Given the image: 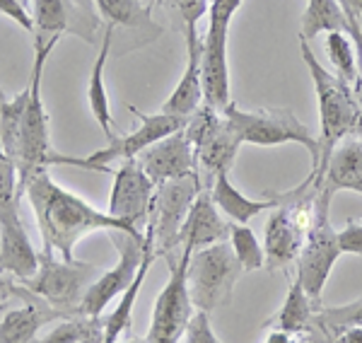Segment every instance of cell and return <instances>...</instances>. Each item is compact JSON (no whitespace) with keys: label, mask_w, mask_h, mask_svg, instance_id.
I'll use <instances>...</instances> for the list:
<instances>
[{"label":"cell","mask_w":362,"mask_h":343,"mask_svg":"<svg viewBox=\"0 0 362 343\" xmlns=\"http://www.w3.org/2000/svg\"><path fill=\"white\" fill-rule=\"evenodd\" d=\"M25 196L32 203L34 218H37V228L44 242L42 252L58 254L63 261H75V244L90 232L126 230L140 235V230L128 228L126 223L112 218L107 211H99L85 199H80L78 194L56 184L49 170L37 172L29 179Z\"/></svg>","instance_id":"1"},{"label":"cell","mask_w":362,"mask_h":343,"mask_svg":"<svg viewBox=\"0 0 362 343\" xmlns=\"http://www.w3.org/2000/svg\"><path fill=\"white\" fill-rule=\"evenodd\" d=\"M300 54L305 61L309 75H312L314 92H317V104H319V162L317 170L309 172V182L314 186H321L324 179L326 165H329L331 155L338 145L343 143V138H348L350 133H358L362 124V114L358 107V100L353 95V87L343 83L338 75L329 73L317 56H314L312 46L305 39H300Z\"/></svg>","instance_id":"2"},{"label":"cell","mask_w":362,"mask_h":343,"mask_svg":"<svg viewBox=\"0 0 362 343\" xmlns=\"http://www.w3.org/2000/svg\"><path fill=\"white\" fill-rule=\"evenodd\" d=\"M331 201H334V191L319 186L317 196H314L312 206V220L307 225L305 244L297 257V281L302 283L305 293L314 302H319L321 290L329 281L331 271H334L338 257H341V244H338V230L331 225Z\"/></svg>","instance_id":"3"},{"label":"cell","mask_w":362,"mask_h":343,"mask_svg":"<svg viewBox=\"0 0 362 343\" xmlns=\"http://www.w3.org/2000/svg\"><path fill=\"white\" fill-rule=\"evenodd\" d=\"M225 121L230 129L237 133V138L249 145H261V148H273V145L297 143L305 145L307 153L312 155V170H317L319 162V136L302 124L295 116L293 109L285 107H264L256 112H242L235 102L225 107Z\"/></svg>","instance_id":"4"},{"label":"cell","mask_w":362,"mask_h":343,"mask_svg":"<svg viewBox=\"0 0 362 343\" xmlns=\"http://www.w3.org/2000/svg\"><path fill=\"white\" fill-rule=\"evenodd\" d=\"M242 0H210L208 5V29L201 37V78H203V102L218 112L232 102L230 97V63H227V39L230 25Z\"/></svg>","instance_id":"5"},{"label":"cell","mask_w":362,"mask_h":343,"mask_svg":"<svg viewBox=\"0 0 362 343\" xmlns=\"http://www.w3.org/2000/svg\"><path fill=\"white\" fill-rule=\"evenodd\" d=\"M242 266L232 252L230 242H218L196 249L189 259V295L196 310L213 315L232 300L235 286L242 276Z\"/></svg>","instance_id":"6"},{"label":"cell","mask_w":362,"mask_h":343,"mask_svg":"<svg viewBox=\"0 0 362 343\" xmlns=\"http://www.w3.org/2000/svg\"><path fill=\"white\" fill-rule=\"evenodd\" d=\"M49 51H34L32 66V83H29V100L22 119V136H20V153H17V189L20 196L25 194L29 179L37 172L49 170V158L54 153L51 148V126L42 100V78L44 66L49 61Z\"/></svg>","instance_id":"7"},{"label":"cell","mask_w":362,"mask_h":343,"mask_svg":"<svg viewBox=\"0 0 362 343\" xmlns=\"http://www.w3.org/2000/svg\"><path fill=\"white\" fill-rule=\"evenodd\" d=\"M133 114L140 119V129L128 133V136H116L107 148L97 150V153H90L87 158H68V155H58L56 150L51 153L49 158V167L51 165H70V167H83V170L90 172H104V174H112V162L116 160H136L140 153L150 148V145L160 143L162 138L172 136L177 131H184L186 121L189 119H181V116L174 114H143L138 112L136 107H128Z\"/></svg>","instance_id":"8"},{"label":"cell","mask_w":362,"mask_h":343,"mask_svg":"<svg viewBox=\"0 0 362 343\" xmlns=\"http://www.w3.org/2000/svg\"><path fill=\"white\" fill-rule=\"evenodd\" d=\"M99 273L102 271L97 266L85 264V261H63L56 259L54 254L42 252L37 276L22 286L49 307H54L56 312H61L63 317H78L87 288Z\"/></svg>","instance_id":"9"},{"label":"cell","mask_w":362,"mask_h":343,"mask_svg":"<svg viewBox=\"0 0 362 343\" xmlns=\"http://www.w3.org/2000/svg\"><path fill=\"white\" fill-rule=\"evenodd\" d=\"M191 254L194 252H189V249H181L179 259H174V254H167L169 281L155 300L145 343H181V339H184L186 327H189L191 317L196 312L189 295V281H186Z\"/></svg>","instance_id":"10"},{"label":"cell","mask_w":362,"mask_h":343,"mask_svg":"<svg viewBox=\"0 0 362 343\" xmlns=\"http://www.w3.org/2000/svg\"><path fill=\"white\" fill-rule=\"evenodd\" d=\"M112 242L119 249V264L112 271H102L87 288L83 305H80V315L99 319L102 312L109 307L114 298H121L124 290L131 286L133 278L138 273V266L145 254V232H126V230H112L109 232Z\"/></svg>","instance_id":"11"},{"label":"cell","mask_w":362,"mask_h":343,"mask_svg":"<svg viewBox=\"0 0 362 343\" xmlns=\"http://www.w3.org/2000/svg\"><path fill=\"white\" fill-rule=\"evenodd\" d=\"M203 184L201 177L177 179V182H165L157 186L153 211H150L148 228L155 235V249L157 257H167L179 247V232L186 223L191 206H194L196 196L201 194Z\"/></svg>","instance_id":"12"},{"label":"cell","mask_w":362,"mask_h":343,"mask_svg":"<svg viewBox=\"0 0 362 343\" xmlns=\"http://www.w3.org/2000/svg\"><path fill=\"white\" fill-rule=\"evenodd\" d=\"M155 191L157 184L143 172L138 160H126L114 172V186L107 213L126 223L128 228L143 232L150 220V211H153Z\"/></svg>","instance_id":"13"},{"label":"cell","mask_w":362,"mask_h":343,"mask_svg":"<svg viewBox=\"0 0 362 343\" xmlns=\"http://www.w3.org/2000/svg\"><path fill=\"white\" fill-rule=\"evenodd\" d=\"M136 160H138V165L143 167V172L148 174L157 186L198 174L196 148L184 131H177V133H172V136L162 138L160 143L150 145V148L145 150V153H140Z\"/></svg>","instance_id":"14"},{"label":"cell","mask_w":362,"mask_h":343,"mask_svg":"<svg viewBox=\"0 0 362 343\" xmlns=\"http://www.w3.org/2000/svg\"><path fill=\"white\" fill-rule=\"evenodd\" d=\"M42 252L34 249L20 213L0 218V273L27 283L37 276Z\"/></svg>","instance_id":"15"},{"label":"cell","mask_w":362,"mask_h":343,"mask_svg":"<svg viewBox=\"0 0 362 343\" xmlns=\"http://www.w3.org/2000/svg\"><path fill=\"white\" fill-rule=\"evenodd\" d=\"M186 68L181 80L162 104V112L189 119L203 104V78H201V37H198V22L186 25Z\"/></svg>","instance_id":"16"},{"label":"cell","mask_w":362,"mask_h":343,"mask_svg":"<svg viewBox=\"0 0 362 343\" xmlns=\"http://www.w3.org/2000/svg\"><path fill=\"white\" fill-rule=\"evenodd\" d=\"M227 237H230V223L223 220V213L213 203L210 189H201L186 215L184 228L179 232V249L196 252V249L210 247V244L227 242Z\"/></svg>","instance_id":"17"},{"label":"cell","mask_w":362,"mask_h":343,"mask_svg":"<svg viewBox=\"0 0 362 343\" xmlns=\"http://www.w3.org/2000/svg\"><path fill=\"white\" fill-rule=\"evenodd\" d=\"M239 145H242V141H239L237 133L230 129L225 116L220 119V124L196 145L198 177H201V184H206L203 189H210L218 174L232 170V165H235V160H237V153H239Z\"/></svg>","instance_id":"18"},{"label":"cell","mask_w":362,"mask_h":343,"mask_svg":"<svg viewBox=\"0 0 362 343\" xmlns=\"http://www.w3.org/2000/svg\"><path fill=\"white\" fill-rule=\"evenodd\" d=\"M210 196H213V203L218 206V211L237 225H249V220H254L256 215L280 206V194H273L268 199H249V196H244L230 182L227 172L215 177L213 186H210Z\"/></svg>","instance_id":"19"},{"label":"cell","mask_w":362,"mask_h":343,"mask_svg":"<svg viewBox=\"0 0 362 343\" xmlns=\"http://www.w3.org/2000/svg\"><path fill=\"white\" fill-rule=\"evenodd\" d=\"M157 259V249H155V235L153 230L145 225V254H143V261L138 266V273L133 278V283L124 290V295L119 298V305L112 310V315L104 319V343H119L124 331L131 327L133 322V307L138 302V295H140V288L145 283V276H148L150 266L153 261Z\"/></svg>","instance_id":"20"},{"label":"cell","mask_w":362,"mask_h":343,"mask_svg":"<svg viewBox=\"0 0 362 343\" xmlns=\"http://www.w3.org/2000/svg\"><path fill=\"white\" fill-rule=\"evenodd\" d=\"M66 319L61 312L49 307L44 300L34 298L17 310L5 312L0 319V343H34L37 334L49 322Z\"/></svg>","instance_id":"21"},{"label":"cell","mask_w":362,"mask_h":343,"mask_svg":"<svg viewBox=\"0 0 362 343\" xmlns=\"http://www.w3.org/2000/svg\"><path fill=\"white\" fill-rule=\"evenodd\" d=\"M112 44H114V27L107 25V29H104V37H102V44H99L97 61L90 71V80H87V104H90V112L99 124V129L104 131V138H107L109 143L119 136V133H114L112 104H109L107 85H104V68H107L109 54H112Z\"/></svg>","instance_id":"22"},{"label":"cell","mask_w":362,"mask_h":343,"mask_svg":"<svg viewBox=\"0 0 362 343\" xmlns=\"http://www.w3.org/2000/svg\"><path fill=\"white\" fill-rule=\"evenodd\" d=\"M73 0H34V51H54L70 29Z\"/></svg>","instance_id":"23"},{"label":"cell","mask_w":362,"mask_h":343,"mask_svg":"<svg viewBox=\"0 0 362 343\" xmlns=\"http://www.w3.org/2000/svg\"><path fill=\"white\" fill-rule=\"evenodd\" d=\"M321 186L336 191L362 194V141H343L326 165Z\"/></svg>","instance_id":"24"},{"label":"cell","mask_w":362,"mask_h":343,"mask_svg":"<svg viewBox=\"0 0 362 343\" xmlns=\"http://www.w3.org/2000/svg\"><path fill=\"white\" fill-rule=\"evenodd\" d=\"M362 327V300L348 302L341 307H319L312 317L302 341L309 343H338L343 331Z\"/></svg>","instance_id":"25"},{"label":"cell","mask_w":362,"mask_h":343,"mask_svg":"<svg viewBox=\"0 0 362 343\" xmlns=\"http://www.w3.org/2000/svg\"><path fill=\"white\" fill-rule=\"evenodd\" d=\"M92 3H95L99 17L114 29H131L150 42L162 34V27L155 25L150 17V8H145L140 0H92Z\"/></svg>","instance_id":"26"},{"label":"cell","mask_w":362,"mask_h":343,"mask_svg":"<svg viewBox=\"0 0 362 343\" xmlns=\"http://www.w3.org/2000/svg\"><path fill=\"white\" fill-rule=\"evenodd\" d=\"M319 307H321L319 302H314L309 298L305 293V288H302V283L295 278L293 286L288 290V298H285L283 307H280V312L268 324H264V327H273L278 331H285V334H290V336H305L309 324H312L314 312H317Z\"/></svg>","instance_id":"27"},{"label":"cell","mask_w":362,"mask_h":343,"mask_svg":"<svg viewBox=\"0 0 362 343\" xmlns=\"http://www.w3.org/2000/svg\"><path fill=\"white\" fill-rule=\"evenodd\" d=\"M321 32H346L353 37V27L338 0H307V8L302 13V32L300 39L312 42Z\"/></svg>","instance_id":"28"},{"label":"cell","mask_w":362,"mask_h":343,"mask_svg":"<svg viewBox=\"0 0 362 343\" xmlns=\"http://www.w3.org/2000/svg\"><path fill=\"white\" fill-rule=\"evenodd\" d=\"M29 100V87L15 100H8L0 90V150L8 155L10 160H17L20 153V136H22V119H25V109Z\"/></svg>","instance_id":"29"},{"label":"cell","mask_w":362,"mask_h":343,"mask_svg":"<svg viewBox=\"0 0 362 343\" xmlns=\"http://www.w3.org/2000/svg\"><path fill=\"white\" fill-rule=\"evenodd\" d=\"M326 56H329L331 66L336 68V75L353 87L360 78V58L358 46L353 37L346 32H329L326 34Z\"/></svg>","instance_id":"30"},{"label":"cell","mask_w":362,"mask_h":343,"mask_svg":"<svg viewBox=\"0 0 362 343\" xmlns=\"http://www.w3.org/2000/svg\"><path fill=\"white\" fill-rule=\"evenodd\" d=\"M104 336V322L85 315L58 319V324L42 339H34V343H80L85 339Z\"/></svg>","instance_id":"31"},{"label":"cell","mask_w":362,"mask_h":343,"mask_svg":"<svg viewBox=\"0 0 362 343\" xmlns=\"http://www.w3.org/2000/svg\"><path fill=\"white\" fill-rule=\"evenodd\" d=\"M230 247L244 271H259L266 266L264 247L259 244L254 230L249 225H237V223L230 225Z\"/></svg>","instance_id":"32"},{"label":"cell","mask_w":362,"mask_h":343,"mask_svg":"<svg viewBox=\"0 0 362 343\" xmlns=\"http://www.w3.org/2000/svg\"><path fill=\"white\" fill-rule=\"evenodd\" d=\"M20 213V189H17V167L0 150V218Z\"/></svg>","instance_id":"33"},{"label":"cell","mask_w":362,"mask_h":343,"mask_svg":"<svg viewBox=\"0 0 362 343\" xmlns=\"http://www.w3.org/2000/svg\"><path fill=\"white\" fill-rule=\"evenodd\" d=\"M184 343H223V341L218 339V336H215L208 312H201V310L194 312L189 327H186Z\"/></svg>","instance_id":"34"},{"label":"cell","mask_w":362,"mask_h":343,"mask_svg":"<svg viewBox=\"0 0 362 343\" xmlns=\"http://www.w3.org/2000/svg\"><path fill=\"white\" fill-rule=\"evenodd\" d=\"M338 244H341L343 254H355L362 257V223L350 220L343 230H338Z\"/></svg>","instance_id":"35"},{"label":"cell","mask_w":362,"mask_h":343,"mask_svg":"<svg viewBox=\"0 0 362 343\" xmlns=\"http://www.w3.org/2000/svg\"><path fill=\"white\" fill-rule=\"evenodd\" d=\"M0 13L5 17H10L15 25H20L25 32H29L34 37V17H32V13H27L22 0H0Z\"/></svg>","instance_id":"36"},{"label":"cell","mask_w":362,"mask_h":343,"mask_svg":"<svg viewBox=\"0 0 362 343\" xmlns=\"http://www.w3.org/2000/svg\"><path fill=\"white\" fill-rule=\"evenodd\" d=\"M22 298V300H34L37 295H32L25 286H15V278L0 273V305H8V300Z\"/></svg>","instance_id":"37"},{"label":"cell","mask_w":362,"mask_h":343,"mask_svg":"<svg viewBox=\"0 0 362 343\" xmlns=\"http://www.w3.org/2000/svg\"><path fill=\"white\" fill-rule=\"evenodd\" d=\"M266 343H297V336H290V334H285V331L273 329L271 334H268Z\"/></svg>","instance_id":"38"},{"label":"cell","mask_w":362,"mask_h":343,"mask_svg":"<svg viewBox=\"0 0 362 343\" xmlns=\"http://www.w3.org/2000/svg\"><path fill=\"white\" fill-rule=\"evenodd\" d=\"M338 343H362V327H353V329L343 331Z\"/></svg>","instance_id":"39"},{"label":"cell","mask_w":362,"mask_h":343,"mask_svg":"<svg viewBox=\"0 0 362 343\" xmlns=\"http://www.w3.org/2000/svg\"><path fill=\"white\" fill-rule=\"evenodd\" d=\"M80 343H104V336H95V339H85Z\"/></svg>","instance_id":"40"},{"label":"cell","mask_w":362,"mask_h":343,"mask_svg":"<svg viewBox=\"0 0 362 343\" xmlns=\"http://www.w3.org/2000/svg\"><path fill=\"white\" fill-rule=\"evenodd\" d=\"M119 343H140V341H136V339H131V341H119Z\"/></svg>","instance_id":"41"},{"label":"cell","mask_w":362,"mask_h":343,"mask_svg":"<svg viewBox=\"0 0 362 343\" xmlns=\"http://www.w3.org/2000/svg\"><path fill=\"white\" fill-rule=\"evenodd\" d=\"M5 310V305H0V312H3Z\"/></svg>","instance_id":"42"},{"label":"cell","mask_w":362,"mask_h":343,"mask_svg":"<svg viewBox=\"0 0 362 343\" xmlns=\"http://www.w3.org/2000/svg\"><path fill=\"white\" fill-rule=\"evenodd\" d=\"M302 343H309V341H302Z\"/></svg>","instance_id":"43"}]
</instances>
